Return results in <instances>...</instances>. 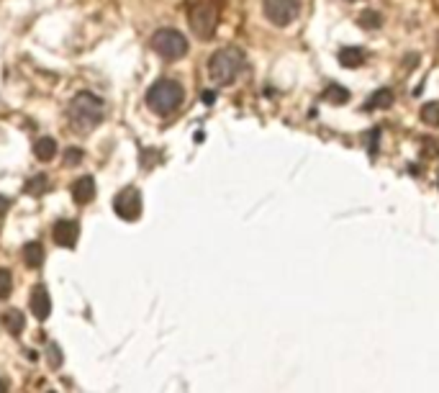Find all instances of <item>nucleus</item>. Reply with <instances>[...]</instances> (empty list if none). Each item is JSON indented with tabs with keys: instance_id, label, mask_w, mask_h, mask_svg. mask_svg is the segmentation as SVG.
I'll return each mask as SVG.
<instances>
[{
	"instance_id": "obj_10",
	"label": "nucleus",
	"mask_w": 439,
	"mask_h": 393,
	"mask_svg": "<svg viewBox=\"0 0 439 393\" xmlns=\"http://www.w3.org/2000/svg\"><path fill=\"white\" fill-rule=\"evenodd\" d=\"M93 198H96V180H93L90 175L78 177V180L72 183V201L85 206V203H90Z\"/></svg>"
},
{
	"instance_id": "obj_3",
	"label": "nucleus",
	"mask_w": 439,
	"mask_h": 393,
	"mask_svg": "<svg viewBox=\"0 0 439 393\" xmlns=\"http://www.w3.org/2000/svg\"><path fill=\"white\" fill-rule=\"evenodd\" d=\"M183 98H185L183 85H180L177 80H170V78L157 80V82L147 90V105H150V111H154L157 116H167V114H172V111H177V105L183 103Z\"/></svg>"
},
{
	"instance_id": "obj_7",
	"label": "nucleus",
	"mask_w": 439,
	"mask_h": 393,
	"mask_svg": "<svg viewBox=\"0 0 439 393\" xmlns=\"http://www.w3.org/2000/svg\"><path fill=\"white\" fill-rule=\"evenodd\" d=\"M114 211L123 221H136L141 216V193L136 188H123L114 198Z\"/></svg>"
},
{
	"instance_id": "obj_2",
	"label": "nucleus",
	"mask_w": 439,
	"mask_h": 393,
	"mask_svg": "<svg viewBox=\"0 0 439 393\" xmlns=\"http://www.w3.org/2000/svg\"><path fill=\"white\" fill-rule=\"evenodd\" d=\"M67 116H70V123L75 129L82 131L93 129L98 123L103 121V116H106V105L100 98H96L93 93H80V96L72 98L70 108H67Z\"/></svg>"
},
{
	"instance_id": "obj_21",
	"label": "nucleus",
	"mask_w": 439,
	"mask_h": 393,
	"mask_svg": "<svg viewBox=\"0 0 439 393\" xmlns=\"http://www.w3.org/2000/svg\"><path fill=\"white\" fill-rule=\"evenodd\" d=\"M78 162H82V149L78 147H70L64 149V165H78Z\"/></svg>"
},
{
	"instance_id": "obj_12",
	"label": "nucleus",
	"mask_w": 439,
	"mask_h": 393,
	"mask_svg": "<svg viewBox=\"0 0 439 393\" xmlns=\"http://www.w3.org/2000/svg\"><path fill=\"white\" fill-rule=\"evenodd\" d=\"M362 62H365V52H362L360 46H344L339 49V64L352 70V67H360Z\"/></svg>"
},
{
	"instance_id": "obj_17",
	"label": "nucleus",
	"mask_w": 439,
	"mask_h": 393,
	"mask_svg": "<svg viewBox=\"0 0 439 393\" xmlns=\"http://www.w3.org/2000/svg\"><path fill=\"white\" fill-rule=\"evenodd\" d=\"M324 98L329 101V103H334V105L347 103V101H350V90H347V87H342V85H332L324 93Z\"/></svg>"
},
{
	"instance_id": "obj_23",
	"label": "nucleus",
	"mask_w": 439,
	"mask_h": 393,
	"mask_svg": "<svg viewBox=\"0 0 439 393\" xmlns=\"http://www.w3.org/2000/svg\"><path fill=\"white\" fill-rule=\"evenodd\" d=\"M8 209H10V198L8 195H0V221H3L6 213H8Z\"/></svg>"
},
{
	"instance_id": "obj_20",
	"label": "nucleus",
	"mask_w": 439,
	"mask_h": 393,
	"mask_svg": "<svg viewBox=\"0 0 439 393\" xmlns=\"http://www.w3.org/2000/svg\"><path fill=\"white\" fill-rule=\"evenodd\" d=\"M13 290V275L8 270H0V298H8Z\"/></svg>"
},
{
	"instance_id": "obj_19",
	"label": "nucleus",
	"mask_w": 439,
	"mask_h": 393,
	"mask_svg": "<svg viewBox=\"0 0 439 393\" xmlns=\"http://www.w3.org/2000/svg\"><path fill=\"white\" fill-rule=\"evenodd\" d=\"M46 177L44 175H36V177H31V180H28L26 183V193L28 195H42V193L46 191Z\"/></svg>"
},
{
	"instance_id": "obj_18",
	"label": "nucleus",
	"mask_w": 439,
	"mask_h": 393,
	"mask_svg": "<svg viewBox=\"0 0 439 393\" xmlns=\"http://www.w3.org/2000/svg\"><path fill=\"white\" fill-rule=\"evenodd\" d=\"M422 121L429 123V126H439V103L422 105Z\"/></svg>"
},
{
	"instance_id": "obj_24",
	"label": "nucleus",
	"mask_w": 439,
	"mask_h": 393,
	"mask_svg": "<svg viewBox=\"0 0 439 393\" xmlns=\"http://www.w3.org/2000/svg\"><path fill=\"white\" fill-rule=\"evenodd\" d=\"M0 393H8V381L6 378H0Z\"/></svg>"
},
{
	"instance_id": "obj_16",
	"label": "nucleus",
	"mask_w": 439,
	"mask_h": 393,
	"mask_svg": "<svg viewBox=\"0 0 439 393\" xmlns=\"http://www.w3.org/2000/svg\"><path fill=\"white\" fill-rule=\"evenodd\" d=\"M357 24H360L362 28H368V31H375V28H380V24H383V18H380V13H375V10H362L360 18H357Z\"/></svg>"
},
{
	"instance_id": "obj_5",
	"label": "nucleus",
	"mask_w": 439,
	"mask_h": 393,
	"mask_svg": "<svg viewBox=\"0 0 439 393\" xmlns=\"http://www.w3.org/2000/svg\"><path fill=\"white\" fill-rule=\"evenodd\" d=\"M152 49L170 62L180 60L188 54V39L175 28H159L157 34L152 36Z\"/></svg>"
},
{
	"instance_id": "obj_11",
	"label": "nucleus",
	"mask_w": 439,
	"mask_h": 393,
	"mask_svg": "<svg viewBox=\"0 0 439 393\" xmlns=\"http://www.w3.org/2000/svg\"><path fill=\"white\" fill-rule=\"evenodd\" d=\"M21 254H24V262H26L28 268H42V262H44V247H42V242H26Z\"/></svg>"
},
{
	"instance_id": "obj_8",
	"label": "nucleus",
	"mask_w": 439,
	"mask_h": 393,
	"mask_svg": "<svg viewBox=\"0 0 439 393\" xmlns=\"http://www.w3.org/2000/svg\"><path fill=\"white\" fill-rule=\"evenodd\" d=\"M78 234H80V227L78 221H72V218H62L54 224V242L60 247H75L78 245Z\"/></svg>"
},
{
	"instance_id": "obj_1",
	"label": "nucleus",
	"mask_w": 439,
	"mask_h": 393,
	"mask_svg": "<svg viewBox=\"0 0 439 393\" xmlns=\"http://www.w3.org/2000/svg\"><path fill=\"white\" fill-rule=\"evenodd\" d=\"M247 67V57L242 49L237 46H226V49H219V52L211 54L208 60V78L216 82V85H229L242 75V70Z\"/></svg>"
},
{
	"instance_id": "obj_22",
	"label": "nucleus",
	"mask_w": 439,
	"mask_h": 393,
	"mask_svg": "<svg viewBox=\"0 0 439 393\" xmlns=\"http://www.w3.org/2000/svg\"><path fill=\"white\" fill-rule=\"evenodd\" d=\"M46 355H49V367H60V347L57 344H49V349H46Z\"/></svg>"
},
{
	"instance_id": "obj_14",
	"label": "nucleus",
	"mask_w": 439,
	"mask_h": 393,
	"mask_svg": "<svg viewBox=\"0 0 439 393\" xmlns=\"http://www.w3.org/2000/svg\"><path fill=\"white\" fill-rule=\"evenodd\" d=\"M3 326H6L10 334H21L24 326H26V319H24V314H21L18 308H8V311L3 314Z\"/></svg>"
},
{
	"instance_id": "obj_9",
	"label": "nucleus",
	"mask_w": 439,
	"mask_h": 393,
	"mask_svg": "<svg viewBox=\"0 0 439 393\" xmlns=\"http://www.w3.org/2000/svg\"><path fill=\"white\" fill-rule=\"evenodd\" d=\"M31 311H34V316L39 322L49 319V314H52V298H49L44 286H36L31 290Z\"/></svg>"
},
{
	"instance_id": "obj_4",
	"label": "nucleus",
	"mask_w": 439,
	"mask_h": 393,
	"mask_svg": "<svg viewBox=\"0 0 439 393\" xmlns=\"http://www.w3.org/2000/svg\"><path fill=\"white\" fill-rule=\"evenodd\" d=\"M188 21H190V28L198 39H211L216 34V26H219V3H213V0L195 3L188 13Z\"/></svg>"
},
{
	"instance_id": "obj_13",
	"label": "nucleus",
	"mask_w": 439,
	"mask_h": 393,
	"mask_svg": "<svg viewBox=\"0 0 439 393\" xmlns=\"http://www.w3.org/2000/svg\"><path fill=\"white\" fill-rule=\"evenodd\" d=\"M60 149H57V141L52 139V137H42V139L36 141L34 147V155L36 159H42V162H49V159H54V155H57Z\"/></svg>"
},
{
	"instance_id": "obj_6",
	"label": "nucleus",
	"mask_w": 439,
	"mask_h": 393,
	"mask_svg": "<svg viewBox=\"0 0 439 393\" xmlns=\"http://www.w3.org/2000/svg\"><path fill=\"white\" fill-rule=\"evenodd\" d=\"M265 16L275 26H288L301 13V0H265Z\"/></svg>"
},
{
	"instance_id": "obj_15",
	"label": "nucleus",
	"mask_w": 439,
	"mask_h": 393,
	"mask_svg": "<svg viewBox=\"0 0 439 393\" xmlns=\"http://www.w3.org/2000/svg\"><path fill=\"white\" fill-rule=\"evenodd\" d=\"M393 105V93L388 90V87H383V90H375L373 96H370V101L365 103V111H375V108H391Z\"/></svg>"
}]
</instances>
